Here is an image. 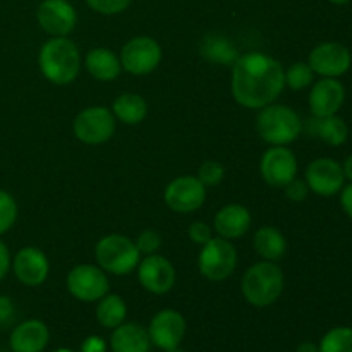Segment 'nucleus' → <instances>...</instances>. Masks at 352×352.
I'll use <instances>...</instances> for the list:
<instances>
[{
  "label": "nucleus",
  "instance_id": "b1692460",
  "mask_svg": "<svg viewBox=\"0 0 352 352\" xmlns=\"http://www.w3.org/2000/svg\"><path fill=\"white\" fill-rule=\"evenodd\" d=\"M254 251L267 261H278L287 251V241L284 234L275 227H261L253 237Z\"/></svg>",
  "mask_w": 352,
  "mask_h": 352
},
{
  "label": "nucleus",
  "instance_id": "f704fd0d",
  "mask_svg": "<svg viewBox=\"0 0 352 352\" xmlns=\"http://www.w3.org/2000/svg\"><path fill=\"white\" fill-rule=\"evenodd\" d=\"M188 234L189 237H191L192 243L199 244V246H203V244H206L210 239H212V229L203 222L191 223L188 229Z\"/></svg>",
  "mask_w": 352,
  "mask_h": 352
},
{
  "label": "nucleus",
  "instance_id": "f3484780",
  "mask_svg": "<svg viewBox=\"0 0 352 352\" xmlns=\"http://www.w3.org/2000/svg\"><path fill=\"white\" fill-rule=\"evenodd\" d=\"M140 284L151 294H167L175 284V268L158 254H148L138 268Z\"/></svg>",
  "mask_w": 352,
  "mask_h": 352
},
{
  "label": "nucleus",
  "instance_id": "20e7f679",
  "mask_svg": "<svg viewBox=\"0 0 352 352\" xmlns=\"http://www.w3.org/2000/svg\"><path fill=\"white\" fill-rule=\"evenodd\" d=\"M258 134L272 146H285L299 138L302 120L296 110L285 105H267L256 119Z\"/></svg>",
  "mask_w": 352,
  "mask_h": 352
},
{
  "label": "nucleus",
  "instance_id": "473e14b6",
  "mask_svg": "<svg viewBox=\"0 0 352 352\" xmlns=\"http://www.w3.org/2000/svg\"><path fill=\"white\" fill-rule=\"evenodd\" d=\"M162 246V236L157 232V230H143V232L138 236L136 239V248L140 253L143 254H153L158 248Z\"/></svg>",
  "mask_w": 352,
  "mask_h": 352
},
{
  "label": "nucleus",
  "instance_id": "aec40b11",
  "mask_svg": "<svg viewBox=\"0 0 352 352\" xmlns=\"http://www.w3.org/2000/svg\"><path fill=\"white\" fill-rule=\"evenodd\" d=\"M250 227L251 213L243 205H227L215 215V230L223 239H239Z\"/></svg>",
  "mask_w": 352,
  "mask_h": 352
},
{
  "label": "nucleus",
  "instance_id": "7ed1b4c3",
  "mask_svg": "<svg viewBox=\"0 0 352 352\" xmlns=\"http://www.w3.org/2000/svg\"><path fill=\"white\" fill-rule=\"evenodd\" d=\"M244 299L256 308L272 306L284 292V272L275 261H260L248 268L243 277Z\"/></svg>",
  "mask_w": 352,
  "mask_h": 352
},
{
  "label": "nucleus",
  "instance_id": "79ce46f5",
  "mask_svg": "<svg viewBox=\"0 0 352 352\" xmlns=\"http://www.w3.org/2000/svg\"><path fill=\"white\" fill-rule=\"evenodd\" d=\"M330 3H333V6H346V3H349L351 0H329Z\"/></svg>",
  "mask_w": 352,
  "mask_h": 352
},
{
  "label": "nucleus",
  "instance_id": "dca6fc26",
  "mask_svg": "<svg viewBox=\"0 0 352 352\" xmlns=\"http://www.w3.org/2000/svg\"><path fill=\"white\" fill-rule=\"evenodd\" d=\"M346 88L337 78H322L313 85L308 103L313 117L336 116L344 105Z\"/></svg>",
  "mask_w": 352,
  "mask_h": 352
},
{
  "label": "nucleus",
  "instance_id": "cd10ccee",
  "mask_svg": "<svg viewBox=\"0 0 352 352\" xmlns=\"http://www.w3.org/2000/svg\"><path fill=\"white\" fill-rule=\"evenodd\" d=\"M320 352H352V327H333L318 344Z\"/></svg>",
  "mask_w": 352,
  "mask_h": 352
},
{
  "label": "nucleus",
  "instance_id": "a19ab883",
  "mask_svg": "<svg viewBox=\"0 0 352 352\" xmlns=\"http://www.w3.org/2000/svg\"><path fill=\"white\" fill-rule=\"evenodd\" d=\"M342 170H344V175H346V181L352 182V153L346 158V160H344Z\"/></svg>",
  "mask_w": 352,
  "mask_h": 352
},
{
  "label": "nucleus",
  "instance_id": "72a5a7b5",
  "mask_svg": "<svg viewBox=\"0 0 352 352\" xmlns=\"http://www.w3.org/2000/svg\"><path fill=\"white\" fill-rule=\"evenodd\" d=\"M285 195L291 201L294 203H301L308 198L309 188L306 184V181H299V179H292L287 186H285Z\"/></svg>",
  "mask_w": 352,
  "mask_h": 352
},
{
  "label": "nucleus",
  "instance_id": "0eeeda50",
  "mask_svg": "<svg viewBox=\"0 0 352 352\" xmlns=\"http://www.w3.org/2000/svg\"><path fill=\"white\" fill-rule=\"evenodd\" d=\"M116 133V117L105 107H89L74 119V134L86 144H102Z\"/></svg>",
  "mask_w": 352,
  "mask_h": 352
},
{
  "label": "nucleus",
  "instance_id": "37998d69",
  "mask_svg": "<svg viewBox=\"0 0 352 352\" xmlns=\"http://www.w3.org/2000/svg\"><path fill=\"white\" fill-rule=\"evenodd\" d=\"M54 352H79V351H72V349H67V347H60V349H55Z\"/></svg>",
  "mask_w": 352,
  "mask_h": 352
},
{
  "label": "nucleus",
  "instance_id": "2eb2a0df",
  "mask_svg": "<svg viewBox=\"0 0 352 352\" xmlns=\"http://www.w3.org/2000/svg\"><path fill=\"white\" fill-rule=\"evenodd\" d=\"M36 19L52 36H67L76 28L78 14L67 0H43L38 6Z\"/></svg>",
  "mask_w": 352,
  "mask_h": 352
},
{
  "label": "nucleus",
  "instance_id": "4be33fe9",
  "mask_svg": "<svg viewBox=\"0 0 352 352\" xmlns=\"http://www.w3.org/2000/svg\"><path fill=\"white\" fill-rule=\"evenodd\" d=\"M120 58L109 48H93L86 55V69L98 81H113L120 74Z\"/></svg>",
  "mask_w": 352,
  "mask_h": 352
},
{
  "label": "nucleus",
  "instance_id": "1a4fd4ad",
  "mask_svg": "<svg viewBox=\"0 0 352 352\" xmlns=\"http://www.w3.org/2000/svg\"><path fill=\"white\" fill-rule=\"evenodd\" d=\"M67 289L78 301L93 302L109 294L110 282L102 268L93 265H78L69 272Z\"/></svg>",
  "mask_w": 352,
  "mask_h": 352
},
{
  "label": "nucleus",
  "instance_id": "bb28decb",
  "mask_svg": "<svg viewBox=\"0 0 352 352\" xmlns=\"http://www.w3.org/2000/svg\"><path fill=\"white\" fill-rule=\"evenodd\" d=\"M127 316V306L117 294H105L96 306V320L103 329L113 330L122 325Z\"/></svg>",
  "mask_w": 352,
  "mask_h": 352
},
{
  "label": "nucleus",
  "instance_id": "6ab92c4d",
  "mask_svg": "<svg viewBox=\"0 0 352 352\" xmlns=\"http://www.w3.org/2000/svg\"><path fill=\"white\" fill-rule=\"evenodd\" d=\"M50 340V330L41 320H26L10 333L12 352H43Z\"/></svg>",
  "mask_w": 352,
  "mask_h": 352
},
{
  "label": "nucleus",
  "instance_id": "2f4dec72",
  "mask_svg": "<svg viewBox=\"0 0 352 352\" xmlns=\"http://www.w3.org/2000/svg\"><path fill=\"white\" fill-rule=\"evenodd\" d=\"M86 3L95 12L105 14V16H113V14H119L122 10H126L129 7L131 0H86Z\"/></svg>",
  "mask_w": 352,
  "mask_h": 352
},
{
  "label": "nucleus",
  "instance_id": "ddd939ff",
  "mask_svg": "<svg viewBox=\"0 0 352 352\" xmlns=\"http://www.w3.org/2000/svg\"><path fill=\"white\" fill-rule=\"evenodd\" d=\"M165 203L177 213H191L201 208L206 199V188L198 177L182 175L174 179L165 189Z\"/></svg>",
  "mask_w": 352,
  "mask_h": 352
},
{
  "label": "nucleus",
  "instance_id": "f8f14e48",
  "mask_svg": "<svg viewBox=\"0 0 352 352\" xmlns=\"http://www.w3.org/2000/svg\"><path fill=\"white\" fill-rule=\"evenodd\" d=\"M148 336H150L151 346L162 351L179 347L186 336L184 316L175 309H162L151 318Z\"/></svg>",
  "mask_w": 352,
  "mask_h": 352
},
{
  "label": "nucleus",
  "instance_id": "a878e982",
  "mask_svg": "<svg viewBox=\"0 0 352 352\" xmlns=\"http://www.w3.org/2000/svg\"><path fill=\"white\" fill-rule=\"evenodd\" d=\"M113 116L124 124H140L144 120L148 113V103L143 96L136 95V93H124V95L117 96L116 102L112 105Z\"/></svg>",
  "mask_w": 352,
  "mask_h": 352
},
{
  "label": "nucleus",
  "instance_id": "c756f323",
  "mask_svg": "<svg viewBox=\"0 0 352 352\" xmlns=\"http://www.w3.org/2000/svg\"><path fill=\"white\" fill-rule=\"evenodd\" d=\"M17 219V205L16 199L7 191L0 189V236L10 230V227L16 223Z\"/></svg>",
  "mask_w": 352,
  "mask_h": 352
},
{
  "label": "nucleus",
  "instance_id": "f257e3e1",
  "mask_svg": "<svg viewBox=\"0 0 352 352\" xmlns=\"http://www.w3.org/2000/svg\"><path fill=\"white\" fill-rule=\"evenodd\" d=\"M285 86V71L270 55H243L232 65V95L246 109H263L278 98Z\"/></svg>",
  "mask_w": 352,
  "mask_h": 352
},
{
  "label": "nucleus",
  "instance_id": "9b49d317",
  "mask_svg": "<svg viewBox=\"0 0 352 352\" xmlns=\"http://www.w3.org/2000/svg\"><path fill=\"white\" fill-rule=\"evenodd\" d=\"M306 184L309 191L320 196H336L346 186L342 164L329 157L313 160L306 168Z\"/></svg>",
  "mask_w": 352,
  "mask_h": 352
},
{
  "label": "nucleus",
  "instance_id": "9d476101",
  "mask_svg": "<svg viewBox=\"0 0 352 352\" xmlns=\"http://www.w3.org/2000/svg\"><path fill=\"white\" fill-rule=\"evenodd\" d=\"M309 67L322 78H340L352 65L351 50L337 41H325L311 50L308 57Z\"/></svg>",
  "mask_w": 352,
  "mask_h": 352
},
{
  "label": "nucleus",
  "instance_id": "58836bf2",
  "mask_svg": "<svg viewBox=\"0 0 352 352\" xmlns=\"http://www.w3.org/2000/svg\"><path fill=\"white\" fill-rule=\"evenodd\" d=\"M10 268V254L6 244L0 241V280H3Z\"/></svg>",
  "mask_w": 352,
  "mask_h": 352
},
{
  "label": "nucleus",
  "instance_id": "412c9836",
  "mask_svg": "<svg viewBox=\"0 0 352 352\" xmlns=\"http://www.w3.org/2000/svg\"><path fill=\"white\" fill-rule=\"evenodd\" d=\"M150 347L148 330L140 323H122L110 336L112 352H150Z\"/></svg>",
  "mask_w": 352,
  "mask_h": 352
},
{
  "label": "nucleus",
  "instance_id": "4c0bfd02",
  "mask_svg": "<svg viewBox=\"0 0 352 352\" xmlns=\"http://www.w3.org/2000/svg\"><path fill=\"white\" fill-rule=\"evenodd\" d=\"M340 205H342V210L346 212V215L352 219V182L344 186L342 191H340Z\"/></svg>",
  "mask_w": 352,
  "mask_h": 352
},
{
  "label": "nucleus",
  "instance_id": "a211bd4d",
  "mask_svg": "<svg viewBox=\"0 0 352 352\" xmlns=\"http://www.w3.org/2000/svg\"><path fill=\"white\" fill-rule=\"evenodd\" d=\"M48 268L50 265L47 256L38 248H23L12 260L14 275L28 287H38L43 284L48 277Z\"/></svg>",
  "mask_w": 352,
  "mask_h": 352
},
{
  "label": "nucleus",
  "instance_id": "f03ea898",
  "mask_svg": "<svg viewBox=\"0 0 352 352\" xmlns=\"http://www.w3.org/2000/svg\"><path fill=\"white\" fill-rule=\"evenodd\" d=\"M38 65L45 78L54 85H69L81 69V55L74 41L65 36H55L41 47Z\"/></svg>",
  "mask_w": 352,
  "mask_h": 352
},
{
  "label": "nucleus",
  "instance_id": "e433bc0d",
  "mask_svg": "<svg viewBox=\"0 0 352 352\" xmlns=\"http://www.w3.org/2000/svg\"><path fill=\"white\" fill-rule=\"evenodd\" d=\"M14 316V302L7 296L0 294V325H7Z\"/></svg>",
  "mask_w": 352,
  "mask_h": 352
},
{
  "label": "nucleus",
  "instance_id": "c9c22d12",
  "mask_svg": "<svg viewBox=\"0 0 352 352\" xmlns=\"http://www.w3.org/2000/svg\"><path fill=\"white\" fill-rule=\"evenodd\" d=\"M79 352H107L105 339L98 336H89L82 340Z\"/></svg>",
  "mask_w": 352,
  "mask_h": 352
},
{
  "label": "nucleus",
  "instance_id": "39448f33",
  "mask_svg": "<svg viewBox=\"0 0 352 352\" xmlns=\"http://www.w3.org/2000/svg\"><path fill=\"white\" fill-rule=\"evenodd\" d=\"M95 254L102 270L113 275L131 274L140 265L141 256L136 244L120 234H110L100 239L95 248Z\"/></svg>",
  "mask_w": 352,
  "mask_h": 352
},
{
  "label": "nucleus",
  "instance_id": "5701e85b",
  "mask_svg": "<svg viewBox=\"0 0 352 352\" xmlns=\"http://www.w3.org/2000/svg\"><path fill=\"white\" fill-rule=\"evenodd\" d=\"M199 52L206 60L219 65H234L239 58L236 45L222 34H208L203 38Z\"/></svg>",
  "mask_w": 352,
  "mask_h": 352
},
{
  "label": "nucleus",
  "instance_id": "423d86ee",
  "mask_svg": "<svg viewBox=\"0 0 352 352\" xmlns=\"http://www.w3.org/2000/svg\"><path fill=\"white\" fill-rule=\"evenodd\" d=\"M237 265V251L229 239L212 237L203 244L198 256V267L203 277L213 282H222L234 274Z\"/></svg>",
  "mask_w": 352,
  "mask_h": 352
},
{
  "label": "nucleus",
  "instance_id": "c03bdc74",
  "mask_svg": "<svg viewBox=\"0 0 352 352\" xmlns=\"http://www.w3.org/2000/svg\"><path fill=\"white\" fill-rule=\"evenodd\" d=\"M164 352H184L181 349V347H174V349H168V351H164Z\"/></svg>",
  "mask_w": 352,
  "mask_h": 352
},
{
  "label": "nucleus",
  "instance_id": "6e6552de",
  "mask_svg": "<svg viewBox=\"0 0 352 352\" xmlns=\"http://www.w3.org/2000/svg\"><path fill=\"white\" fill-rule=\"evenodd\" d=\"M162 60V48L150 36H136L124 45L120 52V65L136 76L150 74Z\"/></svg>",
  "mask_w": 352,
  "mask_h": 352
},
{
  "label": "nucleus",
  "instance_id": "c85d7f7f",
  "mask_svg": "<svg viewBox=\"0 0 352 352\" xmlns=\"http://www.w3.org/2000/svg\"><path fill=\"white\" fill-rule=\"evenodd\" d=\"M313 76L315 72L309 67L308 62H296L285 71V85L294 91H301L311 85Z\"/></svg>",
  "mask_w": 352,
  "mask_h": 352
},
{
  "label": "nucleus",
  "instance_id": "7c9ffc66",
  "mask_svg": "<svg viewBox=\"0 0 352 352\" xmlns=\"http://www.w3.org/2000/svg\"><path fill=\"white\" fill-rule=\"evenodd\" d=\"M223 175H226V170H223L222 164L215 160L205 162L198 170V179L205 188H213V186L220 184Z\"/></svg>",
  "mask_w": 352,
  "mask_h": 352
},
{
  "label": "nucleus",
  "instance_id": "393cba45",
  "mask_svg": "<svg viewBox=\"0 0 352 352\" xmlns=\"http://www.w3.org/2000/svg\"><path fill=\"white\" fill-rule=\"evenodd\" d=\"M309 131L330 146H340L349 138V127H347L346 120L337 113L329 117H313Z\"/></svg>",
  "mask_w": 352,
  "mask_h": 352
},
{
  "label": "nucleus",
  "instance_id": "4468645a",
  "mask_svg": "<svg viewBox=\"0 0 352 352\" xmlns=\"http://www.w3.org/2000/svg\"><path fill=\"white\" fill-rule=\"evenodd\" d=\"M261 175L274 188H285L298 174L296 155L285 146H274L265 151L260 164Z\"/></svg>",
  "mask_w": 352,
  "mask_h": 352
},
{
  "label": "nucleus",
  "instance_id": "ea45409f",
  "mask_svg": "<svg viewBox=\"0 0 352 352\" xmlns=\"http://www.w3.org/2000/svg\"><path fill=\"white\" fill-rule=\"evenodd\" d=\"M296 352H320V349H318V344L309 342V340H306V342L299 344L298 349H296Z\"/></svg>",
  "mask_w": 352,
  "mask_h": 352
}]
</instances>
